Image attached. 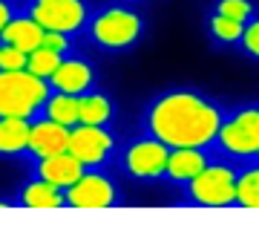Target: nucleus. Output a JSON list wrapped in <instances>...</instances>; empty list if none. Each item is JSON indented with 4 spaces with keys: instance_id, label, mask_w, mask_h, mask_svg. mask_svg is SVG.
I'll list each match as a JSON object with an SVG mask.
<instances>
[{
    "instance_id": "obj_1",
    "label": "nucleus",
    "mask_w": 259,
    "mask_h": 225,
    "mask_svg": "<svg viewBox=\"0 0 259 225\" xmlns=\"http://www.w3.org/2000/svg\"><path fill=\"white\" fill-rule=\"evenodd\" d=\"M222 122V110L190 90L158 95L147 110V133L167 147H207L216 141Z\"/></svg>"
},
{
    "instance_id": "obj_2",
    "label": "nucleus",
    "mask_w": 259,
    "mask_h": 225,
    "mask_svg": "<svg viewBox=\"0 0 259 225\" xmlns=\"http://www.w3.org/2000/svg\"><path fill=\"white\" fill-rule=\"evenodd\" d=\"M52 95V84L29 69H0V116L35 119Z\"/></svg>"
},
{
    "instance_id": "obj_3",
    "label": "nucleus",
    "mask_w": 259,
    "mask_h": 225,
    "mask_svg": "<svg viewBox=\"0 0 259 225\" xmlns=\"http://www.w3.org/2000/svg\"><path fill=\"white\" fill-rule=\"evenodd\" d=\"M141 32H144V20L139 12L124 9V6H112L104 9L90 20V38L95 47L107 49V52H124L139 44Z\"/></svg>"
},
{
    "instance_id": "obj_4",
    "label": "nucleus",
    "mask_w": 259,
    "mask_h": 225,
    "mask_svg": "<svg viewBox=\"0 0 259 225\" xmlns=\"http://www.w3.org/2000/svg\"><path fill=\"white\" fill-rule=\"evenodd\" d=\"M190 205L231 208L236 205V170L228 165H207L196 179L187 182Z\"/></svg>"
},
{
    "instance_id": "obj_5",
    "label": "nucleus",
    "mask_w": 259,
    "mask_h": 225,
    "mask_svg": "<svg viewBox=\"0 0 259 225\" xmlns=\"http://www.w3.org/2000/svg\"><path fill=\"white\" fill-rule=\"evenodd\" d=\"M216 141L222 144L225 153L236 159L259 156V107H245L233 113L228 122H222Z\"/></svg>"
},
{
    "instance_id": "obj_6",
    "label": "nucleus",
    "mask_w": 259,
    "mask_h": 225,
    "mask_svg": "<svg viewBox=\"0 0 259 225\" xmlns=\"http://www.w3.org/2000/svg\"><path fill=\"white\" fill-rule=\"evenodd\" d=\"M29 15L47 32L78 35L90 20V6L83 0H32Z\"/></svg>"
},
{
    "instance_id": "obj_7",
    "label": "nucleus",
    "mask_w": 259,
    "mask_h": 225,
    "mask_svg": "<svg viewBox=\"0 0 259 225\" xmlns=\"http://www.w3.org/2000/svg\"><path fill=\"white\" fill-rule=\"evenodd\" d=\"M167 156H170V147L164 141H158L156 136H147V139L133 141L124 150V168L133 179L153 182V179L167 176Z\"/></svg>"
},
{
    "instance_id": "obj_8",
    "label": "nucleus",
    "mask_w": 259,
    "mask_h": 225,
    "mask_svg": "<svg viewBox=\"0 0 259 225\" xmlns=\"http://www.w3.org/2000/svg\"><path fill=\"white\" fill-rule=\"evenodd\" d=\"M118 205V191L110 176L98 170H87L72 188H66V208H115Z\"/></svg>"
},
{
    "instance_id": "obj_9",
    "label": "nucleus",
    "mask_w": 259,
    "mask_h": 225,
    "mask_svg": "<svg viewBox=\"0 0 259 225\" xmlns=\"http://www.w3.org/2000/svg\"><path fill=\"white\" fill-rule=\"evenodd\" d=\"M115 139L107 127H95V124H75L69 133V153L87 165V168H101L104 162L112 156Z\"/></svg>"
},
{
    "instance_id": "obj_10",
    "label": "nucleus",
    "mask_w": 259,
    "mask_h": 225,
    "mask_svg": "<svg viewBox=\"0 0 259 225\" xmlns=\"http://www.w3.org/2000/svg\"><path fill=\"white\" fill-rule=\"evenodd\" d=\"M69 133L72 127L58 124L44 116V122H32V136H29V156L32 159H49L58 153L69 150Z\"/></svg>"
},
{
    "instance_id": "obj_11",
    "label": "nucleus",
    "mask_w": 259,
    "mask_h": 225,
    "mask_svg": "<svg viewBox=\"0 0 259 225\" xmlns=\"http://www.w3.org/2000/svg\"><path fill=\"white\" fill-rule=\"evenodd\" d=\"M87 165H83L78 156H72L69 150L66 153H58V156H49V159H35V176L47 179L58 188H72L78 179L87 173Z\"/></svg>"
},
{
    "instance_id": "obj_12",
    "label": "nucleus",
    "mask_w": 259,
    "mask_h": 225,
    "mask_svg": "<svg viewBox=\"0 0 259 225\" xmlns=\"http://www.w3.org/2000/svg\"><path fill=\"white\" fill-rule=\"evenodd\" d=\"M52 90L69 95H83L90 93L95 84V69L81 58H64V64L58 66V72L49 78Z\"/></svg>"
},
{
    "instance_id": "obj_13",
    "label": "nucleus",
    "mask_w": 259,
    "mask_h": 225,
    "mask_svg": "<svg viewBox=\"0 0 259 225\" xmlns=\"http://www.w3.org/2000/svg\"><path fill=\"white\" fill-rule=\"evenodd\" d=\"M207 165H210V159H207L204 147H170V156H167V179H173L179 185H187Z\"/></svg>"
},
{
    "instance_id": "obj_14",
    "label": "nucleus",
    "mask_w": 259,
    "mask_h": 225,
    "mask_svg": "<svg viewBox=\"0 0 259 225\" xmlns=\"http://www.w3.org/2000/svg\"><path fill=\"white\" fill-rule=\"evenodd\" d=\"M23 208H40V211H52V208H66V191L52 185L47 179H29L26 185L20 188V199Z\"/></svg>"
},
{
    "instance_id": "obj_15",
    "label": "nucleus",
    "mask_w": 259,
    "mask_h": 225,
    "mask_svg": "<svg viewBox=\"0 0 259 225\" xmlns=\"http://www.w3.org/2000/svg\"><path fill=\"white\" fill-rule=\"evenodd\" d=\"M44 32H47V29L40 26L32 15L12 18V23L0 32V44L18 47V49H23V52H35L37 47H44Z\"/></svg>"
},
{
    "instance_id": "obj_16",
    "label": "nucleus",
    "mask_w": 259,
    "mask_h": 225,
    "mask_svg": "<svg viewBox=\"0 0 259 225\" xmlns=\"http://www.w3.org/2000/svg\"><path fill=\"white\" fill-rule=\"evenodd\" d=\"M29 136H32V119L0 116V156L29 153Z\"/></svg>"
},
{
    "instance_id": "obj_17",
    "label": "nucleus",
    "mask_w": 259,
    "mask_h": 225,
    "mask_svg": "<svg viewBox=\"0 0 259 225\" xmlns=\"http://www.w3.org/2000/svg\"><path fill=\"white\" fill-rule=\"evenodd\" d=\"M44 116L52 119V122H58V124H66V127L81 124V95H69V93L52 90V95L44 104Z\"/></svg>"
},
{
    "instance_id": "obj_18",
    "label": "nucleus",
    "mask_w": 259,
    "mask_h": 225,
    "mask_svg": "<svg viewBox=\"0 0 259 225\" xmlns=\"http://www.w3.org/2000/svg\"><path fill=\"white\" fill-rule=\"evenodd\" d=\"M112 119V101L104 93H83L81 95V124H95L107 127Z\"/></svg>"
},
{
    "instance_id": "obj_19",
    "label": "nucleus",
    "mask_w": 259,
    "mask_h": 225,
    "mask_svg": "<svg viewBox=\"0 0 259 225\" xmlns=\"http://www.w3.org/2000/svg\"><path fill=\"white\" fill-rule=\"evenodd\" d=\"M64 58H66L64 52H55V49H49V47H37L35 52H29V64H26V69L49 81V78H52V75L58 72V66L64 64Z\"/></svg>"
},
{
    "instance_id": "obj_20",
    "label": "nucleus",
    "mask_w": 259,
    "mask_h": 225,
    "mask_svg": "<svg viewBox=\"0 0 259 225\" xmlns=\"http://www.w3.org/2000/svg\"><path fill=\"white\" fill-rule=\"evenodd\" d=\"M236 205L259 208V168L242 170L236 176Z\"/></svg>"
},
{
    "instance_id": "obj_21",
    "label": "nucleus",
    "mask_w": 259,
    "mask_h": 225,
    "mask_svg": "<svg viewBox=\"0 0 259 225\" xmlns=\"http://www.w3.org/2000/svg\"><path fill=\"white\" fill-rule=\"evenodd\" d=\"M207 26H210V35L219 44H242L245 23H239V20H231V18H225V15H213Z\"/></svg>"
},
{
    "instance_id": "obj_22",
    "label": "nucleus",
    "mask_w": 259,
    "mask_h": 225,
    "mask_svg": "<svg viewBox=\"0 0 259 225\" xmlns=\"http://www.w3.org/2000/svg\"><path fill=\"white\" fill-rule=\"evenodd\" d=\"M216 15H225V18H231V20L248 23L253 18V3L250 0H219L216 3Z\"/></svg>"
},
{
    "instance_id": "obj_23",
    "label": "nucleus",
    "mask_w": 259,
    "mask_h": 225,
    "mask_svg": "<svg viewBox=\"0 0 259 225\" xmlns=\"http://www.w3.org/2000/svg\"><path fill=\"white\" fill-rule=\"evenodd\" d=\"M29 64V52L9 44H0V69H26Z\"/></svg>"
},
{
    "instance_id": "obj_24",
    "label": "nucleus",
    "mask_w": 259,
    "mask_h": 225,
    "mask_svg": "<svg viewBox=\"0 0 259 225\" xmlns=\"http://www.w3.org/2000/svg\"><path fill=\"white\" fill-rule=\"evenodd\" d=\"M242 47L250 58L259 61V18H250L245 23V35H242Z\"/></svg>"
},
{
    "instance_id": "obj_25",
    "label": "nucleus",
    "mask_w": 259,
    "mask_h": 225,
    "mask_svg": "<svg viewBox=\"0 0 259 225\" xmlns=\"http://www.w3.org/2000/svg\"><path fill=\"white\" fill-rule=\"evenodd\" d=\"M44 47L66 55V52L72 49V35H66V32H44Z\"/></svg>"
},
{
    "instance_id": "obj_26",
    "label": "nucleus",
    "mask_w": 259,
    "mask_h": 225,
    "mask_svg": "<svg viewBox=\"0 0 259 225\" xmlns=\"http://www.w3.org/2000/svg\"><path fill=\"white\" fill-rule=\"evenodd\" d=\"M12 18H15V9H12L9 0H0V32L12 23Z\"/></svg>"
}]
</instances>
